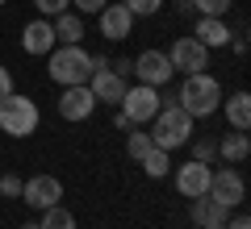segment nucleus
Returning <instances> with one entry per match:
<instances>
[{
	"label": "nucleus",
	"instance_id": "ddd939ff",
	"mask_svg": "<svg viewBox=\"0 0 251 229\" xmlns=\"http://www.w3.org/2000/svg\"><path fill=\"white\" fill-rule=\"evenodd\" d=\"M88 92L97 96V104H122V96H126V75H117L113 67H100V71H92Z\"/></svg>",
	"mask_w": 251,
	"mask_h": 229
},
{
	"label": "nucleus",
	"instance_id": "2f4dec72",
	"mask_svg": "<svg viewBox=\"0 0 251 229\" xmlns=\"http://www.w3.org/2000/svg\"><path fill=\"white\" fill-rule=\"evenodd\" d=\"M21 229H38V221H25V225H21Z\"/></svg>",
	"mask_w": 251,
	"mask_h": 229
},
{
	"label": "nucleus",
	"instance_id": "c756f323",
	"mask_svg": "<svg viewBox=\"0 0 251 229\" xmlns=\"http://www.w3.org/2000/svg\"><path fill=\"white\" fill-rule=\"evenodd\" d=\"M226 229H251V221L239 212V217H230V221H226Z\"/></svg>",
	"mask_w": 251,
	"mask_h": 229
},
{
	"label": "nucleus",
	"instance_id": "f257e3e1",
	"mask_svg": "<svg viewBox=\"0 0 251 229\" xmlns=\"http://www.w3.org/2000/svg\"><path fill=\"white\" fill-rule=\"evenodd\" d=\"M176 104L184 108L193 121H201V117H214L218 108H222V83H218L209 71L184 75V83H180V92H176Z\"/></svg>",
	"mask_w": 251,
	"mask_h": 229
},
{
	"label": "nucleus",
	"instance_id": "6e6552de",
	"mask_svg": "<svg viewBox=\"0 0 251 229\" xmlns=\"http://www.w3.org/2000/svg\"><path fill=\"white\" fill-rule=\"evenodd\" d=\"M218 204H226V208H239L243 200H247V184H243V175L234 167H218L214 175H209V192Z\"/></svg>",
	"mask_w": 251,
	"mask_h": 229
},
{
	"label": "nucleus",
	"instance_id": "2eb2a0df",
	"mask_svg": "<svg viewBox=\"0 0 251 229\" xmlns=\"http://www.w3.org/2000/svg\"><path fill=\"white\" fill-rule=\"evenodd\" d=\"M54 25H50V17H38V21H25V29H21V50L25 54H50L54 50Z\"/></svg>",
	"mask_w": 251,
	"mask_h": 229
},
{
	"label": "nucleus",
	"instance_id": "f03ea898",
	"mask_svg": "<svg viewBox=\"0 0 251 229\" xmlns=\"http://www.w3.org/2000/svg\"><path fill=\"white\" fill-rule=\"evenodd\" d=\"M46 75H50L59 88H75V83H88L92 80V54L84 46H54L46 54Z\"/></svg>",
	"mask_w": 251,
	"mask_h": 229
},
{
	"label": "nucleus",
	"instance_id": "7ed1b4c3",
	"mask_svg": "<svg viewBox=\"0 0 251 229\" xmlns=\"http://www.w3.org/2000/svg\"><path fill=\"white\" fill-rule=\"evenodd\" d=\"M151 121H155L151 142H155L159 150H168V154H172V150H180L184 142H193V117H188L180 104H163Z\"/></svg>",
	"mask_w": 251,
	"mask_h": 229
},
{
	"label": "nucleus",
	"instance_id": "cd10ccee",
	"mask_svg": "<svg viewBox=\"0 0 251 229\" xmlns=\"http://www.w3.org/2000/svg\"><path fill=\"white\" fill-rule=\"evenodd\" d=\"M72 4H75V9L84 13V17H88V13H100V9L109 4V0H72Z\"/></svg>",
	"mask_w": 251,
	"mask_h": 229
},
{
	"label": "nucleus",
	"instance_id": "4468645a",
	"mask_svg": "<svg viewBox=\"0 0 251 229\" xmlns=\"http://www.w3.org/2000/svg\"><path fill=\"white\" fill-rule=\"evenodd\" d=\"M188 217H193V225H197V229H226L230 208L218 204L214 196H197V200H188Z\"/></svg>",
	"mask_w": 251,
	"mask_h": 229
},
{
	"label": "nucleus",
	"instance_id": "bb28decb",
	"mask_svg": "<svg viewBox=\"0 0 251 229\" xmlns=\"http://www.w3.org/2000/svg\"><path fill=\"white\" fill-rule=\"evenodd\" d=\"M34 4H38V13H42V17H59V13L72 9V0H34Z\"/></svg>",
	"mask_w": 251,
	"mask_h": 229
},
{
	"label": "nucleus",
	"instance_id": "9d476101",
	"mask_svg": "<svg viewBox=\"0 0 251 229\" xmlns=\"http://www.w3.org/2000/svg\"><path fill=\"white\" fill-rule=\"evenodd\" d=\"M97 29H100L105 42H126L130 29H134V13L126 9L122 0H117V4H105V9L97 13Z\"/></svg>",
	"mask_w": 251,
	"mask_h": 229
},
{
	"label": "nucleus",
	"instance_id": "a878e982",
	"mask_svg": "<svg viewBox=\"0 0 251 229\" xmlns=\"http://www.w3.org/2000/svg\"><path fill=\"white\" fill-rule=\"evenodd\" d=\"M21 187H25V179H21V175H0V196L21 200Z\"/></svg>",
	"mask_w": 251,
	"mask_h": 229
},
{
	"label": "nucleus",
	"instance_id": "1a4fd4ad",
	"mask_svg": "<svg viewBox=\"0 0 251 229\" xmlns=\"http://www.w3.org/2000/svg\"><path fill=\"white\" fill-rule=\"evenodd\" d=\"M21 200L29 204V208H54V204L63 200V179L59 175H29L25 187H21Z\"/></svg>",
	"mask_w": 251,
	"mask_h": 229
},
{
	"label": "nucleus",
	"instance_id": "4be33fe9",
	"mask_svg": "<svg viewBox=\"0 0 251 229\" xmlns=\"http://www.w3.org/2000/svg\"><path fill=\"white\" fill-rule=\"evenodd\" d=\"M151 146H155V142H151V133H147V129H138V125H134L130 133H126V154H130L134 163H143V154H147Z\"/></svg>",
	"mask_w": 251,
	"mask_h": 229
},
{
	"label": "nucleus",
	"instance_id": "5701e85b",
	"mask_svg": "<svg viewBox=\"0 0 251 229\" xmlns=\"http://www.w3.org/2000/svg\"><path fill=\"white\" fill-rule=\"evenodd\" d=\"M180 9H197L201 17H226V13H230V0H184V4H180Z\"/></svg>",
	"mask_w": 251,
	"mask_h": 229
},
{
	"label": "nucleus",
	"instance_id": "c85d7f7f",
	"mask_svg": "<svg viewBox=\"0 0 251 229\" xmlns=\"http://www.w3.org/2000/svg\"><path fill=\"white\" fill-rule=\"evenodd\" d=\"M9 92H13V71L4 67V62H0V100L9 96Z\"/></svg>",
	"mask_w": 251,
	"mask_h": 229
},
{
	"label": "nucleus",
	"instance_id": "aec40b11",
	"mask_svg": "<svg viewBox=\"0 0 251 229\" xmlns=\"http://www.w3.org/2000/svg\"><path fill=\"white\" fill-rule=\"evenodd\" d=\"M143 171H147V175H151V179H163V175H168V171H172V159H168V150L151 146V150H147V154H143Z\"/></svg>",
	"mask_w": 251,
	"mask_h": 229
},
{
	"label": "nucleus",
	"instance_id": "39448f33",
	"mask_svg": "<svg viewBox=\"0 0 251 229\" xmlns=\"http://www.w3.org/2000/svg\"><path fill=\"white\" fill-rule=\"evenodd\" d=\"M117 113L126 117V125L134 129V125H147L155 113H159V88H147V83H138V88H126L122 104H117Z\"/></svg>",
	"mask_w": 251,
	"mask_h": 229
},
{
	"label": "nucleus",
	"instance_id": "b1692460",
	"mask_svg": "<svg viewBox=\"0 0 251 229\" xmlns=\"http://www.w3.org/2000/svg\"><path fill=\"white\" fill-rule=\"evenodd\" d=\"M193 159H197V163H214L218 159V142L214 138H197V142H193Z\"/></svg>",
	"mask_w": 251,
	"mask_h": 229
},
{
	"label": "nucleus",
	"instance_id": "f3484780",
	"mask_svg": "<svg viewBox=\"0 0 251 229\" xmlns=\"http://www.w3.org/2000/svg\"><path fill=\"white\" fill-rule=\"evenodd\" d=\"M54 25V42L59 46H80L84 42V17L80 13H59V17H50Z\"/></svg>",
	"mask_w": 251,
	"mask_h": 229
},
{
	"label": "nucleus",
	"instance_id": "6ab92c4d",
	"mask_svg": "<svg viewBox=\"0 0 251 229\" xmlns=\"http://www.w3.org/2000/svg\"><path fill=\"white\" fill-rule=\"evenodd\" d=\"M218 154H222L226 163H247V154H251V138H247V133H239V129L226 133V138L218 142Z\"/></svg>",
	"mask_w": 251,
	"mask_h": 229
},
{
	"label": "nucleus",
	"instance_id": "0eeeda50",
	"mask_svg": "<svg viewBox=\"0 0 251 229\" xmlns=\"http://www.w3.org/2000/svg\"><path fill=\"white\" fill-rule=\"evenodd\" d=\"M130 71L138 75V83H147V88H168L172 83V62H168V50H143L134 62H130Z\"/></svg>",
	"mask_w": 251,
	"mask_h": 229
},
{
	"label": "nucleus",
	"instance_id": "dca6fc26",
	"mask_svg": "<svg viewBox=\"0 0 251 229\" xmlns=\"http://www.w3.org/2000/svg\"><path fill=\"white\" fill-rule=\"evenodd\" d=\"M193 38H197L205 50H214V46H226L234 34H230V25H226V17H201L197 29H193Z\"/></svg>",
	"mask_w": 251,
	"mask_h": 229
},
{
	"label": "nucleus",
	"instance_id": "412c9836",
	"mask_svg": "<svg viewBox=\"0 0 251 229\" xmlns=\"http://www.w3.org/2000/svg\"><path fill=\"white\" fill-rule=\"evenodd\" d=\"M38 229H80L75 225V217L63 204H54V208H42V221H38Z\"/></svg>",
	"mask_w": 251,
	"mask_h": 229
},
{
	"label": "nucleus",
	"instance_id": "473e14b6",
	"mask_svg": "<svg viewBox=\"0 0 251 229\" xmlns=\"http://www.w3.org/2000/svg\"><path fill=\"white\" fill-rule=\"evenodd\" d=\"M0 4H9V0H0Z\"/></svg>",
	"mask_w": 251,
	"mask_h": 229
},
{
	"label": "nucleus",
	"instance_id": "a211bd4d",
	"mask_svg": "<svg viewBox=\"0 0 251 229\" xmlns=\"http://www.w3.org/2000/svg\"><path fill=\"white\" fill-rule=\"evenodd\" d=\"M226 121H230V129H239V133L251 129V96L247 92H234V96L226 100Z\"/></svg>",
	"mask_w": 251,
	"mask_h": 229
},
{
	"label": "nucleus",
	"instance_id": "423d86ee",
	"mask_svg": "<svg viewBox=\"0 0 251 229\" xmlns=\"http://www.w3.org/2000/svg\"><path fill=\"white\" fill-rule=\"evenodd\" d=\"M168 62H172V71H180V75H197V71L209 67V50L188 34V38H176V42H172Z\"/></svg>",
	"mask_w": 251,
	"mask_h": 229
},
{
	"label": "nucleus",
	"instance_id": "393cba45",
	"mask_svg": "<svg viewBox=\"0 0 251 229\" xmlns=\"http://www.w3.org/2000/svg\"><path fill=\"white\" fill-rule=\"evenodd\" d=\"M122 4L134 13V17H155V13L163 9V0H122Z\"/></svg>",
	"mask_w": 251,
	"mask_h": 229
},
{
	"label": "nucleus",
	"instance_id": "7c9ffc66",
	"mask_svg": "<svg viewBox=\"0 0 251 229\" xmlns=\"http://www.w3.org/2000/svg\"><path fill=\"white\" fill-rule=\"evenodd\" d=\"M230 46H234V54H247V38H243V34H234Z\"/></svg>",
	"mask_w": 251,
	"mask_h": 229
},
{
	"label": "nucleus",
	"instance_id": "20e7f679",
	"mask_svg": "<svg viewBox=\"0 0 251 229\" xmlns=\"http://www.w3.org/2000/svg\"><path fill=\"white\" fill-rule=\"evenodd\" d=\"M42 113H38V100L21 96V92H9V96L0 100V133H9V138H29L38 129Z\"/></svg>",
	"mask_w": 251,
	"mask_h": 229
},
{
	"label": "nucleus",
	"instance_id": "f8f14e48",
	"mask_svg": "<svg viewBox=\"0 0 251 229\" xmlns=\"http://www.w3.org/2000/svg\"><path fill=\"white\" fill-rule=\"evenodd\" d=\"M92 108H97V96L88 92V83H75V88H63V96H59V117L63 121H88L92 117Z\"/></svg>",
	"mask_w": 251,
	"mask_h": 229
},
{
	"label": "nucleus",
	"instance_id": "9b49d317",
	"mask_svg": "<svg viewBox=\"0 0 251 229\" xmlns=\"http://www.w3.org/2000/svg\"><path fill=\"white\" fill-rule=\"evenodd\" d=\"M209 175H214V167H209V163L188 159L184 167L176 171V192L184 196V200H197V196H205V192H209Z\"/></svg>",
	"mask_w": 251,
	"mask_h": 229
}]
</instances>
